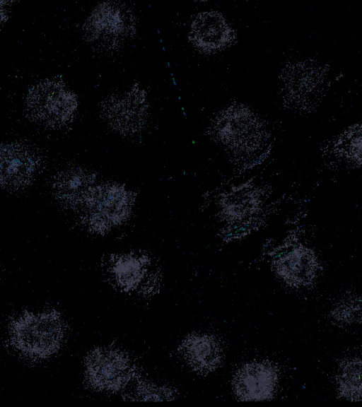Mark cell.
Listing matches in <instances>:
<instances>
[{"mask_svg":"<svg viewBox=\"0 0 362 407\" xmlns=\"http://www.w3.org/2000/svg\"><path fill=\"white\" fill-rule=\"evenodd\" d=\"M62 313L52 306L20 308L6 319L3 339L15 358L26 364L42 365L54 358L66 341Z\"/></svg>","mask_w":362,"mask_h":407,"instance_id":"obj_1","label":"cell"},{"mask_svg":"<svg viewBox=\"0 0 362 407\" xmlns=\"http://www.w3.org/2000/svg\"><path fill=\"white\" fill-rule=\"evenodd\" d=\"M77 106L75 94L62 81L55 80H47L33 86L26 100L29 117L51 127L70 122Z\"/></svg>","mask_w":362,"mask_h":407,"instance_id":"obj_2","label":"cell"},{"mask_svg":"<svg viewBox=\"0 0 362 407\" xmlns=\"http://www.w3.org/2000/svg\"><path fill=\"white\" fill-rule=\"evenodd\" d=\"M134 28L132 13L127 6L115 2L97 6L83 27L87 40L107 50L123 45L133 34Z\"/></svg>","mask_w":362,"mask_h":407,"instance_id":"obj_3","label":"cell"},{"mask_svg":"<svg viewBox=\"0 0 362 407\" xmlns=\"http://www.w3.org/2000/svg\"><path fill=\"white\" fill-rule=\"evenodd\" d=\"M278 385L277 370L267 362H252L240 367L233 381V391L244 401L272 399Z\"/></svg>","mask_w":362,"mask_h":407,"instance_id":"obj_4","label":"cell"},{"mask_svg":"<svg viewBox=\"0 0 362 407\" xmlns=\"http://www.w3.org/2000/svg\"><path fill=\"white\" fill-rule=\"evenodd\" d=\"M131 373L130 362L119 351L99 350L88 358L86 374L94 387L105 390H113L122 387Z\"/></svg>","mask_w":362,"mask_h":407,"instance_id":"obj_5","label":"cell"},{"mask_svg":"<svg viewBox=\"0 0 362 407\" xmlns=\"http://www.w3.org/2000/svg\"><path fill=\"white\" fill-rule=\"evenodd\" d=\"M39 158L27 146L17 143L0 145V184L18 189L29 184L35 175Z\"/></svg>","mask_w":362,"mask_h":407,"instance_id":"obj_6","label":"cell"},{"mask_svg":"<svg viewBox=\"0 0 362 407\" xmlns=\"http://www.w3.org/2000/svg\"><path fill=\"white\" fill-rule=\"evenodd\" d=\"M277 276L294 287L306 286L317 277L319 262L313 249L300 244L288 247L274 262Z\"/></svg>","mask_w":362,"mask_h":407,"instance_id":"obj_7","label":"cell"},{"mask_svg":"<svg viewBox=\"0 0 362 407\" xmlns=\"http://www.w3.org/2000/svg\"><path fill=\"white\" fill-rule=\"evenodd\" d=\"M145 96L131 90L110 98L103 112L109 124L122 131L139 130L146 121L148 108Z\"/></svg>","mask_w":362,"mask_h":407,"instance_id":"obj_8","label":"cell"},{"mask_svg":"<svg viewBox=\"0 0 362 407\" xmlns=\"http://www.w3.org/2000/svg\"><path fill=\"white\" fill-rule=\"evenodd\" d=\"M264 204L262 193L253 187H245L228 194L221 204V216L229 226L239 227L254 220Z\"/></svg>","mask_w":362,"mask_h":407,"instance_id":"obj_9","label":"cell"},{"mask_svg":"<svg viewBox=\"0 0 362 407\" xmlns=\"http://www.w3.org/2000/svg\"><path fill=\"white\" fill-rule=\"evenodd\" d=\"M184 360L200 373L216 370L221 362L222 350L218 341L207 334H196L187 338L182 347Z\"/></svg>","mask_w":362,"mask_h":407,"instance_id":"obj_10","label":"cell"},{"mask_svg":"<svg viewBox=\"0 0 362 407\" xmlns=\"http://www.w3.org/2000/svg\"><path fill=\"white\" fill-rule=\"evenodd\" d=\"M228 28L223 19L216 13H204L196 17L191 25L189 39L199 49L216 50L226 43Z\"/></svg>","mask_w":362,"mask_h":407,"instance_id":"obj_11","label":"cell"},{"mask_svg":"<svg viewBox=\"0 0 362 407\" xmlns=\"http://www.w3.org/2000/svg\"><path fill=\"white\" fill-rule=\"evenodd\" d=\"M90 206L95 223L107 227L122 221L129 204L127 194L120 188L111 187L93 198Z\"/></svg>","mask_w":362,"mask_h":407,"instance_id":"obj_12","label":"cell"},{"mask_svg":"<svg viewBox=\"0 0 362 407\" xmlns=\"http://www.w3.org/2000/svg\"><path fill=\"white\" fill-rule=\"evenodd\" d=\"M361 361L350 360L343 365L338 377V391L341 396L351 401H360L361 396Z\"/></svg>","mask_w":362,"mask_h":407,"instance_id":"obj_13","label":"cell"},{"mask_svg":"<svg viewBox=\"0 0 362 407\" xmlns=\"http://www.w3.org/2000/svg\"><path fill=\"white\" fill-rule=\"evenodd\" d=\"M245 122L235 119L232 121L226 120L223 124H221V137L226 143L230 144L231 148L249 147V145L252 144V138L255 140L257 137L255 130Z\"/></svg>","mask_w":362,"mask_h":407,"instance_id":"obj_14","label":"cell"},{"mask_svg":"<svg viewBox=\"0 0 362 407\" xmlns=\"http://www.w3.org/2000/svg\"><path fill=\"white\" fill-rule=\"evenodd\" d=\"M114 271L118 283L125 288L137 285L144 275L142 263L132 256H127L118 261Z\"/></svg>","mask_w":362,"mask_h":407,"instance_id":"obj_15","label":"cell"},{"mask_svg":"<svg viewBox=\"0 0 362 407\" xmlns=\"http://www.w3.org/2000/svg\"><path fill=\"white\" fill-rule=\"evenodd\" d=\"M88 177L80 172L64 175L58 183V192L62 199L69 202L78 201L88 190Z\"/></svg>","mask_w":362,"mask_h":407,"instance_id":"obj_16","label":"cell"},{"mask_svg":"<svg viewBox=\"0 0 362 407\" xmlns=\"http://www.w3.org/2000/svg\"><path fill=\"white\" fill-rule=\"evenodd\" d=\"M357 307L356 304L346 302L342 305H340L337 309V312H339L338 314L337 319L346 322H352L353 319H355V317H357Z\"/></svg>","mask_w":362,"mask_h":407,"instance_id":"obj_17","label":"cell"},{"mask_svg":"<svg viewBox=\"0 0 362 407\" xmlns=\"http://www.w3.org/2000/svg\"><path fill=\"white\" fill-rule=\"evenodd\" d=\"M8 1H0V24L4 23L7 18Z\"/></svg>","mask_w":362,"mask_h":407,"instance_id":"obj_18","label":"cell"}]
</instances>
